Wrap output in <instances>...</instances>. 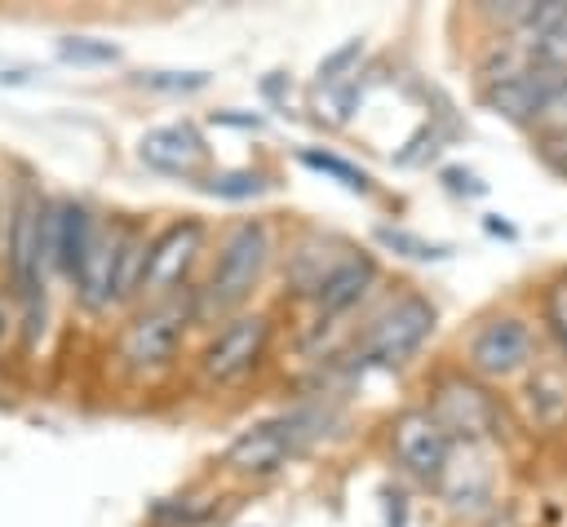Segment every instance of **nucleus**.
<instances>
[{"mask_svg": "<svg viewBox=\"0 0 567 527\" xmlns=\"http://www.w3.org/2000/svg\"><path fill=\"white\" fill-rule=\"evenodd\" d=\"M323 421H328V416L315 412V407H301V412H284V416L257 421V425H248L244 434L230 438V447H226L221 461H226L235 474H252V478L275 474V469H284L297 452H306L310 438L323 434Z\"/></svg>", "mask_w": 567, "mask_h": 527, "instance_id": "nucleus-1", "label": "nucleus"}, {"mask_svg": "<svg viewBox=\"0 0 567 527\" xmlns=\"http://www.w3.org/2000/svg\"><path fill=\"white\" fill-rule=\"evenodd\" d=\"M434 319L439 314L421 292H403L363 328V337L354 341V363L359 368H403L434 332Z\"/></svg>", "mask_w": 567, "mask_h": 527, "instance_id": "nucleus-2", "label": "nucleus"}, {"mask_svg": "<svg viewBox=\"0 0 567 527\" xmlns=\"http://www.w3.org/2000/svg\"><path fill=\"white\" fill-rule=\"evenodd\" d=\"M266 257H270V230L261 217H244L226 230L221 248H217V261H213V275H208V288H204V306L208 310H235L252 283L261 279L266 270Z\"/></svg>", "mask_w": 567, "mask_h": 527, "instance_id": "nucleus-3", "label": "nucleus"}, {"mask_svg": "<svg viewBox=\"0 0 567 527\" xmlns=\"http://www.w3.org/2000/svg\"><path fill=\"white\" fill-rule=\"evenodd\" d=\"M430 412L452 434V443L456 438H465V443L496 438L501 434V421H505L496 394L474 372H447V376H439L434 390H430Z\"/></svg>", "mask_w": 567, "mask_h": 527, "instance_id": "nucleus-4", "label": "nucleus"}, {"mask_svg": "<svg viewBox=\"0 0 567 527\" xmlns=\"http://www.w3.org/2000/svg\"><path fill=\"white\" fill-rule=\"evenodd\" d=\"M44 257H49V213L31 190H22L9 226V270H13L18 297L27 301L31 332H35V314L44 310Z\"/></svg>", "mask_w": 567, "mask_h": 527, "instance_id": "nucleus-5", "label": "nucleus"}, {"mask_svg": "<svg viewBox=\"0 0 567 527\" xmlns=\"http://www.w3.org/2000/svg\"><path fill=\"white\" fill-rule=\"evenodd\" d=\"M532 354H536V341L523 314H492L465 341V368L478 381H509L532 368Z\"/></svg>", "mask_w": 567, "mask_h": 527, "instance_id": "nucleus-6", "label": "nucleus"}, {"mask_svg": "<svg viewBox=\"0 0 567 527\" xmlns=\"http://www.w3.org/2000/svg\"><path fill=\"white\" fill-rule=\"evenodd\" d=\"M186 323H190V306L177 301V297H164L155 306H146L128 328H124V341H120V359L133 368V372H151V368H164L182 337H186Z\"/></svg>", "mask_w": 567, "mask_h": 527, "instance_id": "nucleus-7", "label": "nucleus"}, {"mask_svg": "<svg viewBox=\"0 0 567 527\" xmlns=\"http://www.w3.org/2000/svg\"><path fill=\"white\" fill-rule=\"evenodd\" d=\"M266 345H270V319L266 314H230L208 337V345L199 354V372L217 385H230L261 363Z\"/></svg>", "mask_w": 567, "mask_h": 527, "instance_id": "nucleus-8", "label": "nucleus"}, {"mask_svg": "<svg viewBox=\"0 0 567 527\" xmlns=\"http://www.w3.org/2000/svg\"><path fill=\"white\" fill-rule=\"evenodd\" d=\"M390 443H394L399 465L412 478H421V483H443L447 478V469H452V434L434 421L430 407L399 412L394 425H390Z\"/></svg>", "mask_w": 567, "mask_h": 527, "instance_id": "nucleus-9", "label": "nucleus"}, {"mask_svg": "<svg viewBox=\"0 0 567 527\" xmlns=\"http://www.w3.org/2000/svg\"><path fill=\"white\" fill-rule=\"evenodd\" d=\"M514 49H518V44H514ZM558 75H563V71L532 66V62L518 53L514 62H505L496 75H487V80H483L478 102H483L492 115H501V120H509V124H527V128H532L536 106L545 102V93H549V84H554Z\"/></svg>", "mask_w": 567, "mask_h": 527, "instance_id": "nucleus-10", "label": "nucleus"}, {"mask_svg": "<svg viewBox=\"0 0 567 527\" xmlns=\"http://www.w3.org/2000/svg\"><path fill=\"white\" fill-rule=\"evenodd\" d=\"M204 248V226L195 217L186 221H173L164 235L151 239V252H146V270H142V292H168L186 279V270L195 266Z\"/></svg>", "mask_w": 567, "mask_h": 527, "instance_id": "nucleus-11", "label": "nucleus"}, {"mask_svg": "<svg viewBox=\"0 0 567 527\" xmlns=\"http://www.w3.org/2000/svg\"><path fill=\"white\" fill-rule=\"evenodd\" d=\"M514 407L527 430H558L567 421V368L554 363L532 368L514 394Z\"/></svg>", "mask_w": 567, "mask_h": 527, "instance_id": "nucleus-12", "label": "nucleus"}, {"mask_svg": "<svg viewBox=\"0 0 567 527\" xmlns=\"http://www.w3.org/2000/svg\"><path fill=\"white\" fill-rule=\"evenodd\" d=\"M204 155H208V146H204V137H199L190 124L151 128V133L142 137V159H146L151 168H159V173H182V177H190V173L204 164Z\"/></svg>", "mask_w": 567, "mask_h": 527, "instance_id": "nucleus-13", "label": "nucleus"}, {"mask_svg": "<svg viewBox=\"0 0 567 527\" xmlns=\"http://www.w3.org/2000/svg\"><path fill=\"white\" fill-rule=\"evenodd\" d=\"M93 235H97V230H93V217H89L84 204H58V208L49 213V252H53V261H58L71 279L80 275V261H84Z\"/></svg>", "mask_w": 567, "mask_h": 527, "instance_id": "nucleus-14", "label": "nucleus"}, {"mask_svg": "<svg viewBox=\"0 0 567 527\" xmlns=\"http://www.w3.org/2000/svg\"><path fill=\"white\" fill-rule=\"evenodd\" d=\"M377 283V261L363 257V252H350L332 266V275L315 288V301L323 314H346L350 306H359V297Z\"/></svg>", "mask_w": 567, "mask_h": 527, "instance_id": "nucleus-15", "label": "nucleus"}, {"mask_svg": "<svg viewBox=\"0 0 567 527\" xmlns=\"http://www.w3.org/2000/svg\"><path fill=\"white\" fill-rule=\"evenodd\" d=\"M111 270H115V239L93 235V244H89V252H84V261H80V275H75L80 297H84L89 306L115 301V292H111Z\"/></svg>", "mask_w": 567, "mask_h": 527, "instance_id": "nucleus-16", "label": "nucleus"}, {"mask_svg": "<svg viewBox=\"0 0 567 527\" xmlns=\"http://www.w3.org/2000/svg\"><path fill=\"white\" fill-rule=\"evenodd\" d=\"M518 53L532 62V66H545V71H567V4L532 35H518Z\"/></svg>", "mask_w": 567, "mask_h": 527, "instance_id": "nucleus-17", "label": "nucleus"}, {"mask_svg": "<svg viewBox=\"0 0 567 527\" xmlns=\"http://www.w3.org/2000/svg\"><path fill=\"white\" fill-rule=\"evenodd\" d=\"M146 252H151V244H142L133 230L115 235V270H111V292H115V301H120V297H128L133 288H142Z\"/></svg>", "mask_w": 567, "mask_h": 527, "instance_id": "nucleus-18", "label": "nucleus"}, {"mask_svg": "<svg viewBox=\"0 0 567 527\" xmlns=\"http://www.w3.org/2000/svg\"><path fill=\"white\" fill-rule=\"evenodd\" d=\"M377 244L390 248V252H399V257H412V261H443V257H452L447 244L421 239V235H412L403 226H377Z\"/></svg>", "mask_w": 567, "mask_h": 527, "instance_id": "nucleus-19", "label": "nucleus"}, {"mask_svg": "<svg viewBox=\"0 0 567 527\" xmlns=\"http://www.w3.org/2000/svg\"><path fill=\"white\" fill-rule=\"evenodd\" d=\"M301 164L306 168H315V173H328L332 182H341L346 190H359V195H368L372 190V177L363 173V168H354L350 159H341V155H332V151H301Z\"/></svg>", "mask_w": 567, "mask_h": 527, "instance_id": "nucleus-20", "label": "nucleus"}, {"mask_svg": "<svg viewBox=\"0 0 567 527\" xmlns=\"http://www.w3.org/2000/svg\"><path fill=\"white\" fill-rule=\"evenodd\" d=\"M532 128H536L540 137H567V71H563V75L549 84L545 102L536 106Z\"/></svg>", "mask_w": 567, "mask_h": 527, "instance_id": "nucleus-21", "label": "nucleus"}, {"mask_svg": "<svg viewBox=\"0 0 567 527\" xmlns=\"http://www.w3.org/2000/svg\"><path fill=\"white\" fill-rule=\"evenodd\" d=\"M204 190L217 195V199H252V195L266 190V177L252 173V168H226V173H213L204 182Z\"/></svg>", "mask_w": 567, "mask_h": 527, "instance_id": "nucleus-22", "label": "nucleus"}, {"mask_svg": "<svg viewBox=\"0 0 567 527\" xmlns=\"http://www.w3.org/2000/svg\"><path fill=\"white\" fill-rule=\"evenodd\" d=\"M540 319H545V328H549V337H554L558 354L567 359V279H558V283H549V288H545Z\"/></svg>", "mask_w": 567, "mask_h": 527, "instance_id": "nucleus-23", "label": "nucleus"}, {"mask_svg": "<svg viewBox=\"0 0 567 527\" xmlns=\"http://www.w3.org/2000/svg\"><path fill=\"white\" fill-rule=\"evenodd\" d=\"M58 53H62L66 62H80V66L115 62V58H120L115 44H106V40H89V35H66V40H58Z\"/></svg>", "mask_w": 567, "mask_h": 527, "instance_id": "nucleus-24", "label": "nucleus"}, {"mask_svg": "<svg viewBox=\"0 0 567 527\" xmlns=\"http://www.w3.org/2000/svg\"><path fill=\"white\" fill-rule=\"evenodd\" d=\"M146 89H164V93H190L208 84V71H142Z\"/></svg>", "mask_w": 567, "mask_h": 527, "instance_id": "nucleus-25", "label": "nucleus"}, {"mask_svg": "<svg viewBox=\"0 0 567 527\" xmlns=\"http://www.w3.org/2000/svg\"><path fill=\"white\" fill-rule=\"evenodd\" d=\"M359 58H363V40H346L341 49H332V53L319 62V84H337Z\"/></svg>", "mask_w": 567, "mask_h": 527, "instance_id": "nucleus-26", "label": "nucleus"}, {"mask_svg": "<svg viewBox=\"0 0 567 527\" xmlns=\"http://www.w3.org/2000/svg\"><path fill=\"white\" fill-rule=\"evenodd\" d=\"M439 177H443V186H447L452 195H483V190H487V186L478 182V173H474V168H461V164L443 168Z\"/></svg>", "mask_w": 567, "mask_h": 527, "instance_id": "nucleus-27", "label": "nucleus"}, {"mask_svg": "<svg viewBox=\"0 0 567 527\" xmlns=\"http://www.w3.org/2000/svg\"><path fill=\"white\" fill-rule=\"evenodd\" d=\"M0 332H4V306H0Z\"/></svg>", "mask_w": 567, "mask_h": 527, "instance_id": "nucleus-28", "label": "nucleus"}]
</instances>
